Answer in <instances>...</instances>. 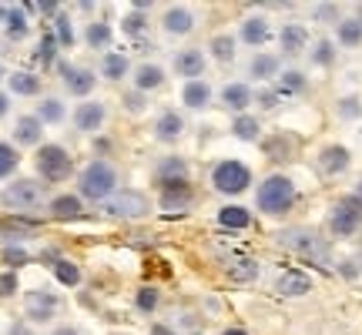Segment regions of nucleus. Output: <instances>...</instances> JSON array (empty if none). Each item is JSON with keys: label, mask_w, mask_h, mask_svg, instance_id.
<instances>
[{"label": "nucleus", "mask_w": 362, "mask_h": 335, "mask_svg": "<svg viewBox=\"0 0 362 335\" xmlns=\"http://www.w3.org/2000/svg\"><path fill=\"white\" fill-rule=\"evenodd\" d=\"M11 91H17V94H37V91H41V84H37V77H34V74L17 71V74H11Z\"/></svg>", "instance_id": "29"}, {"label": "nucleus", "mask_w": 362, "mask_h": 335, "mask_svg": "<svg viewBox=\"0 0 362 335\" xmlns=\"http://www.w3.org/2000/svg\"><path fill=\"white\" fill-rule=\"evenodd\" d=\"M185 198H188V188H181V191H165V205H168V208L185 205Z\"/></svg>", "instance_id": "44"}, {"label": "nucleus", "mask_w": 362, "mask_h": 335, "mask_svg": "<svg viewBox=\"0 0 362 335\" xmlns=\"http://www.w3.org/2000/svg\"><path fill=\"white\" fill-rule=\"evenodd\" d=\"M228 278H232V282H255L258 278L255 259H248V255H235V259L228 261Z\"/></svg>", "instance_id": "13"}, {"label": "nucleus", "mask_w": 362, "mask_h": 335, "mask_svg": "<svg viewBox=\"0 0 362 335\" xmlns=\"http://www.w3.org/2000/svg\"><path fill=\"white\" fill-rule=\"evenodd\" d=\"M292 201H295V188H292V182L282 178V175H272L269 182H262V188H258V208L269 214L288 212Z\"/></svg>", "instance_id": "2"}, {"label": "nucleus", "mask_w": 362, "mask_h": 335, "mask_svg": "<svg viewBox=\"0 0 362 335\" xmlns=\"http://www.w3.org/2000/svg\"><path fill=\"white\" fill-rule=\"evenodd\" d=\"M101 121H105V107L101 104H84L74 111V124L81 131H94V128H101Z\"/></svg>", "instance_id": "15"}, {"label": "nucleus", "mask_w": 362, "mask_h": 335, "mask_svg": "<svg viewBox=\"0 0 362 335\" xmlns=\"http://www.w3.org/2000/svg\"><path fill=\"white\" fill-rule=\"evenodd\" d=\"M51 212L58 214V218H74V214H81V198H74V195H60V198H54Z\"/></svg>", "instance_id": "24"}, {"label": "nucleus", "mask_w": 362, "mask_h": 335, "mask_svg": "<svg viewBox=\"0 0 362 335\" xmlns=\"http://www.w3.org/2000/svg\"><path fill=\"white\" fill-rule=\"evenodd\" d=\"M339 41L346 47H356L362 41V20H342L339 24Z\"/></svg>", "instance_id": "28"}, {"label": "nucleus", "mask_w": 362, "mask_h": 335, "mask_svg": "<svg viewBox=\"0 0 362 335\" xmlns=\"http://www.w3.org/2000/svg\"><path fill=\"white\" fill-rule=\"evenodd\" d=\"M339 111H342V114H349V118H356V114H359V101H356V97H346V101L339 104Z\"/></svg>", "instance_id": "46"}, {"label": "nucleus", "mask_w": 362, "mask_h": 335, "mask_svg": "<svg viewBox=\"0 0 362 335\" xmlns=\"http://www.w3.org/2000/svg\"><path fill=\"white\" fill-rule=\"evenodd\" d=\"M208 84H201V81H192L188 88H185V104L188 107H205L208 104Z\"/></svg>", "instance_id": "25"}, {"label": "nucleus", "mask_w": 362, "mask_h": 335, "mask_svg": "<svg viewBox=\"0 0 362 335\" xmlns=\"http://www.w3.org/2000/svg\"><path fill=\"white\" fill-rule=\"evenodd\" d=\"M279 242L286 245L288 252H295V255H302V259H309V261H319V265L329 259V245H326V238H322L319 231H312V228L282 231V235H279Z\"/></svg>", "instance_id": "1"}, {"label": "nucleus", "mask_w": 362, "mask_h": 335, "mask_svg": "<svg viewBox=\"0 0 362 335\" xmlns=\"http://www.w3.org/2000/svg\"><path fill=\"white\" fill-rule=\"evenodd\" d=\"M332 44L329 41H319V47H316V64H332Z\"/></svg>", "instance_id": "41"}, {"label": "nucleus", "mask_w": 362, "mask_h": 335, "mask_svg": "<svg viewBox=\"0 0 362 335\" xmlns=\"http://www.w3.org/2000/svg\"><path fill=\"white\" fill-rule=\"evenodd\" d=\"M24 302H27V315L34 322H47L54 312H58V299L47 295V292H30Z\"/></svg>", "instance_id": "10"}, {"label": "nucleus", "mask_w": 362, "mask_h": 335, "mask_svg": "<svg viewBox=\"0 0 362 335\" xmlns=\"http://www.w3.org/2000/svg\"><path fill=\"white\" fill-rule=\"evenodd\" d=\"M4 261H11V265H24V261H27V252H20V248H7V252H4Z\"/></svg>", "instance_id": "45"}, {"label": "nucleus", "mask_w": 362, "mask_h": 335, "mask_svg": "<svg viewBox=\"0 0 362 335\" xmlns=\"http://www.w3.org/2000/svg\"><path fill=\"white\" fill-rule=\"evenodd\" d=\"M98 212L111 218H141L148 212V201L138 191H121V195H107L105 201H98Z\"/></svg>", "instance_id": "3"}, {"label": "nucleus", "mask_w": 362, "mask_h": 335, "mask_svg": "<svg viewBox=\"0 0 362 335\" xmlns=\"http://www.w3.org/2000/svg\"><path fill=\"white\" fill-rule=\"evenodd\" d=\"M4 201H7L11 208H37V205L44 201V188L37 182H17L7 188Z\"/></svg>", "instance_id": "8"}, {"label": "nucleus", "mask_w": 362, "mask_h": 335, "mask_svg": "<svg viewBox=\"0 0 362 335\" xmlns=\"http://www.w3.org/2000/svg\"><path fill=\"white\" fill-rule=\"evenodd\" d=\"M138 308H145V312L158 308V292H154V289H141V292H138Z\"/></svg>", "instance_id": "39"}, {"label": "nucleus", "mask_w": 362, "mask_h": 335, "mask_svg": "<svg viewBox=\"0 0 362 335\" xmlns=\"http://www.w3.org/2000/svg\"><path fill=\"white\" fill-rule=\"evenodd\" d=\"M241 37H245V44H265L269 41V24L262 17H248L241 24Z\"/></svg>", "instance_id": "17"}, {"label": "nucleus", "mask_w": 362, "mask_h": 335, "mask_svg": "<svg viewBox=\"0 0 362 335\" xmlns=\"http://www.w3.org/2000/svg\"><path fill=\"white\" fill-rule=\"evenodd\" d=\"M151 335H171V329H165V325H154V329H151Z\"/></svg>", "instance_id": "49"}, {"label": "nucleus", "mask_w": 362, "mask_h": 335, "mask_svg": "<svg viewBox=\"0 0 362 335\" xmlns=\"http://www.w3.org/2000/svg\"><path fill=\"white\" fill-rule=\"evenodd\" d=\"M17 289V282H14V275H4L0 278V295H11V292Z\"/></svg>", "instance_id": "47"}, {"label": "nucleus", "mask_w": 362, "mask_h": 335, "mask_svg": "<svg viewBox=\"0 0 362 335\" xmlns=\"http://www.w3.org/2000/svg\"><path fill=\"white\" fill-rule=\"evenodd\" d=\"M211 182L218 191H225V195H239L248 188L252 182V171L241 165V161H222V165L215 168V175H211Z\"/></svg>", "instance_id": "4"}, {"label": "nucleus", "mask_w": 362, "mask_h": 335, "mask_svg": "<svg viewBox=\"0 0 362 335\" xmlns=\"http://www.w3.org/2000/svg\"><path fill=\"white\" fill-rule=\"evenodd\" d=\"M124 31H128V34H141V31H145V17H141V14L124 17Z\"/></svg>", "instance_id": "43"}, {"label": "nucleus", "mask_w": 362, "mask_h": 335, "mask_svg": "<svg viewBox=\"0 0 362 335\" xmlns=\"http://www.w3.org/2000/svg\"><path fill=\"white\" fill-rule=\"evenodd\" d=\"M356 198H359V201H362V184H359V195H356Z\"/></svg>", "instance_id": "53"}, {"label": "nucleus", "mask_w": 362, "mask_h": 335, "mask_svg": "<svg viewBox=\"0 0 362 335\" xmlns=\"http://www.w3.org/2000/svg\"><path fill=\"white\" fill-rule=\"evenodd\" d=\"M64 81L71 84L74 94H90L94 91V74L84 71V67H64Z\"/></svg>", "instance_id": "16"}, {"label": "nucleus", "mask_w": 362, "mask_h": 335, "mask_svg": "<svg viewBox=\"0 0 362 335\" xmlns=\"http://www.w3.org/2000/svg\"><path fill=\"white\" fill-rule=\"evenodd\" d=\"M192 24H195V20H192V14H188L185 7H171V11L165 14V27L171 34H188L192 31Z\"/></svg>", "instance_id": "21"}, {"label": "nucleus", "mask_w": 362, "mask_h": 335, "mask_svg": "<svg viewBox=\"0 0 362 335\" xmlns=\"http://www.w3.org/2000/svg\"><path fill=\"white\" fill-rule=\"evenodd\" d=\"M275 71H279V61H275V57H255V61H252V74L255 77H272Z\"/></svg>", "instance_id": "34"}, {"label": "nucleus", "mask_w": 362, "mask_h": 335, "mask_svg": "<svg viewBox=\"0 0 362 335\" xmlns=\"http://www.w3.org/2000/svg\"><path fill=\"white\" fill-rule=\"evenodd\" d=\"M305 27H299V24H288L286 31H282V50L286 54H299L302 47H305Z\"/></svg>", "instance_id": "22"}, {"label": "nucleus", "mask_w": 362, "mask_h": 335, "mask_svg": "<svg viewBox=\"0 0 362 335\" xmlns=\"http://www.w3.org/2000/svg\"><path fill=\"white\" fill-rule=\"evenodd\" d=\"M124 71H128V61H124L121 54H111V57H105V74L111 77V81H118Z\"/></svg>", "instance_id": "33"}, {"label": "nucleus", "mask_w": 362, "mask_h": 335, "mask_svg": "<svg viewBox=\"0 0 362 335\" xmlns=\"http://www.w3.org/2000/svg\"><path fill=\"white\" fill-rule=\"evenodd\" d=\"M232 131H235L241 141H255V137H258V121H255V118H248V114H241V118H235Z\"/></svg>", "instance_id": "30"}, {"label": "nucleus", "mask_w": 362, "mask_h": 335, "mask_svg": "<svg viewBox=\"0 0 362 335\" xmlns=\"http://www.w3.org/2000/svg\"><path fill=\"white\" fill-rule=\"evenodd\" d=\"M7 114V94H0V118Z\"/></svg>", "instance_id": "50"}, {"label": "nucleus", "mask_w": 362, "mask_h": 335, "mask_svg": "<svg viewBox=\"0 0 362 335\" xmlns=\"http://www.w3.org/2000/svg\"><path fill=\"white\" fill-rule=\"evenodd\" d=\"M158 184H161L165 191L188 188V184H185V161H181V158H165V161L158 165Z\"/></svg>", "instance_id": "9"}, {"label": "nucleus", "mask_w": 362, "mask_h": 335, "mask_svg": "<svg viewBox=\"0 0 362 335\" xmlns=\"http://www.w3.org/2000/svg\"><path fill=\"white\" fill-rule=\"evenodd\" d=\"M218 225L228 231H239V228H248L252 225V214L245 212V208H239V205H228V208H222L218 212Z\"/></svg>", "instance_id": "14"}, {"label": "nucleus", "mask_w": 362, "mask_h": 335, "mask_svg": "<svg viewBox=\"0 0 362 335\" xmlns=\"http://www.w3.org/2000/svg\"><path fill=\"white\" fill-rule=\"evenodd\" d=\"M54 335H77V332H74V329H58Z\"/></svg>", "instance_id": "51"}, {"label": "nucleus", "mask_w": 362, "mask_h": 335, "mask_svg": "<svg viewBox=\"0 0 362 335\" xmlns=\"http://www.w3.org/2000/svg\"><path fill=\"white\" fill-rule=\"evenodd\" d=\"M37 168H41V175L47 182H64L71 175V154L58 144H47V148L37 151Z\"/></svg>", "instance_id": "5"}, {"label": "nucleus", "mask_w": 362, "mask_h": 335, "mask_svg": "<svg viewBox=\"0 0 362 335\" xmlns=\"http://www.w3.org/2000/svg\"><path fill=\"white\" fill-rule=\"evenodd\" d=\"M41 118H44V121H60V118H64V107H60V101H44V104H41Z\"/></svg>", "instance_id": "37"}, {"label": "nucleus", "mask_w": 362, "mask_h": 335, "mask_svg": "<svg viewBox=\"0 0 362 335\" xmlns=\"http://www.w3.org/2000/svg\"><path fill=\"white\" fill-rule=\"evenodd\" d=\"M58 41L60 44H74V34H71V20L64 14H58Z\"/></svg>", "instance_id": "40"}, {"label": "nucleus", "mask_w": 362, "mask_h": 335, "mask_svg": "<svg viewBox=\"0 0 362 335\" xmlns=\"http://www.w3.org/2000/svg\"><path fill=\"white\" fill-rule=\"evenodd\" d=\"M319 168H322L326 175H342L349 168V151L342 144H329L326 151L319 154Z\"/></svg>", "instance_id": "12"}, {"label": "nucleus", "mask_w": 362, "mask_h": 335, "mask_svg": "<svg viewBox=\"0 0 362 335\" xmlns=\"http://www.w3.org/2000/svg\"><path fill=\"white\" fill-rule=\"evenodd\" d=\"M175 71L185 77H198L205 71V57L198 50H185V54H178V61H175Z\"/></svg>", "instance_id": "18"}, {"label": "nucleus", "mask_w": 362, "mask_h": 335, "mask_svg": "<svg viewBox=\"0 0 362 335\" xmlns=\"http://www.w3.org/2000/svg\"><path fill=\"white\" fill-rule=\"evenodd\" d=\"M329 225L335 235H352V231L362 225V201L352 195V198H342L335 208H332Z\"/></svg>", "instance_id": "7"}, {"label": "nucleus", "mask_w": 362, "mask_h": 335, "mask_svg": "<svg viewBox=\"0 0 362 335\" xmlns=\"http://www.w3.org/2000/svg\"><path fill=\"white\" fill-rule=\"evenodd\" d=\"M302 84H305V77H302L299 71H288V74L282 77V94H295V91H302Z\"/></svg>", "instance_id": "38"}, {"label": "nucleus", "mask_w": 362, "mask_h": 335, "mask_svg": "<svg viewBox=\"0 0 362 335\" xmlns=\"http://www.w3.org/2000/svg\"><path fill=\"white\" fill-rule=\"evenodd\" d=\"M14 168H17V151L7 148V144H0V178H7Z\"/></svg>", "instance_id": "35"}, {"label": "nucleus", "mask_w": 362, "mask_h": 335, "mask_svg": "<svg viewBox=\"0 0 362 335\" xmlns=\"http://www.w3.org/2000/svg\"><path fill=\"white\" fill-rule=\"evenodd\" d=\"M54 47H58V37L47 34L44 41H41V57H44V61H54Z\"/></svg>", "instance_id": "42"}, {"label": "nucleus", "mask_w": 362, "mask_h": 335, "mask_svg": "<svg viewBox=\"0 0 362 335\" xmlns=\"http://www.w3.org/2000/svg\"><path fill=\"white\" fill-rule=\"evenodd\" d=\"M211 54H215L218 61H232V57H235V37H215Z\"/></svg>", "instance_id": "32"}, {"label": "nucleus", "mask_w": 362, "mask_h": 335, "mask_svg": "<svg viewBox=\"0 0 362 335\" xmlns=\"http://www.w3.org/2000/svg\"><path fill=\"white\" fill-rule=\"evenodd\" d=\"M0 74H4V67H0Z\"/></svg>", "instance_id": "54"}, {"label": "nucleus", "mask_w": 362, "mask_h": 335, "mask_svg": "<svg viewBox=\"0 0 362 335\" xmlns=\"http://www.w3.org/2000/svg\"><path fill=\"white\" fill-rule=\"evenodd\" d=\"M14 137L20 144H37L41 141V118H20L14 128Z\"/></svg>", "instance_id": "19"}, {"label": "nucleus", "mask_w": 362, "mask_h": 335, "mask_svg": "<svg viewBox=\"0 0 362 335\" xmlns=\"http://www.w3.org/2000/svg\"><path fill=\"white\" fill-rule=\"evenodd\" d=\"M181 131H185V121H181L178 114H171V111L161 114V118H158V128H154V135L161 137V141H175Z\"/></svg>", "instance_id": "20"}, {"label": "nucleus", "mask_w": 362, "mask_h": 335, "mask_svg": "<svg viewBox=\"0 0 362 335\" xmlns=\"http://www.w3.org/2000/svg\"><path fill=\"white\" fill-rule=\"evenodd\" d=\"M275 289H279V295L295 299V295H305V292L312 289V282H309V275L305 272H282L279 275V282H275Z\"/></svg>", "instance_id": "11"}, {"label": "nucleus", "mask_w": 362, "mask_h": 335, "mask_svg": "<svg viewBox=\"0 0 362 335\" xmlns=\"http://www.w3.org/2000/svg\"><path fill=\"white\" fill-rule=\"evenodd\" d=\"M319 17H322V20H329V17H335V7H319Z\"/></svg>", "instance_id": "48"}, {"label": "nucleus", "mask_w": 362, "mask_h": 335, "mask_svg": "<svg viewBox=\"0 0 362 335\" xmlns=\"http://www.w3.org/2000/svg\"><path fill=\"white\" fill-rule=\"evenodd\" d=\"M111 41V31H107L105 24H90L88 27V44L90 47H105Z\"/></svg>", "instance_id": "36"}, {"label": "nucleus", "mask_w": 362, "mask_h": 335, "mask_svg": "<svg viewBox=\"0 0 362 335\" xmlns=\"http://www.w3.org/2000/svg\"><path fill=\"white\" fill-rule=\"evenodd\" d=\"M0 20H7L11 37H24V34H27V20H24V14H20L17 7H0Z\"/></svg>", "instance_id": "23"}, {"label": "nucleus", "mask_w": 362, "mask_h": 335, "mask_svg": "<svg viewBox=\"0 0 362 335\" xmlns=\"http://www.w3.org/2000/svg\"><path fill=\"white\" fill-rule=\"evenodd\" d=\"M111 188H114V171L107 165H101V161H94V165L81 175V191H84L88 198L105 201L107 195H111Z\"/></svg>", "instance_id": "6"}, {"label": "nucleus", "mask_w": 362, "mask_h": 335, "mask_svg": "<svg viewBox=\"0 0 362 335\" xmlns=\"http://www.w3.org/2000/svg\"><path fill=\"white\" fill-rule=\"evenodd\" d=\"M158 84H161V71H158L154 64L138 67V91H154Z\"/></svg>", "instance_id": "27"}, {"label": "nucleus", "mask_w": 362, "mask_h": 335, "mask_svg": "<svg viewBox=\"0 0 362 335\" xmlns=\"http://www.w3.org/2000/svg\"><path fill=\"white\" fill-rule=\"evenodd\" d=\"M54 278H58L60 285H77V282H81V272H77V265H71V261H58V265H54Z\"/></svg>", "instance_id": "31"}, {"label": "nucleus", "mask_w": 362, "mask_h": 335, "mask_svg": "<svg viewBox=\"0 0 362 335\" xmlns=\"http://www.w3.org/2000/svg\"><path fill=\"white\" fill-rule=\"evenodd\" d=\"M222 97H225V104L235 107V111H241V107L252 101V94H248V88H245V84H228Z\"/></svg>", "instance_id": "26"}, {"label": "nucleus", "mask_w": 362, "mask_h": 335, "mask_svg": "<svg viewBox=\"0 0 362 335\" xmlns=\"http://www.w3.org/2000/svg\"><path fill=\"white\" fill-rule=\"evenodd\" d=\"M225 335H245V332H241V329H232V332H225Z\"/></svg>", "instance_id": "52"}]
</instances>
